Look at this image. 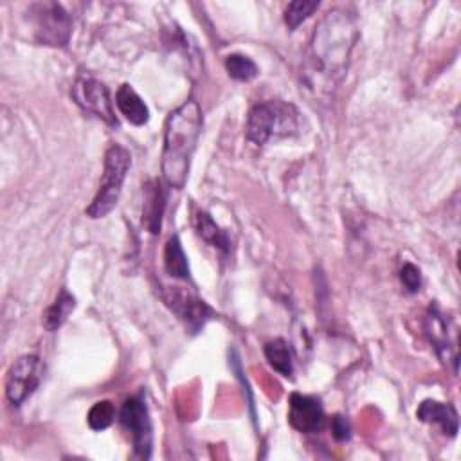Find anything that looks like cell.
Listing matches in <instances>:
<instances>
[{"label":"cell","instance_id":"1","mask_svg":"<svg viewBox=\"0 0 461 461\" xmlns=\"http://www.w3.org/2000/svg\"><path fill=\"white\" fill-rule=\"evenodd\" d=\"M357 40V18L342 7L326 11L317 22L301 63V90L304 88L313 103L331 101L348 74Z\"/></svg>","mask_w":461,"mask_h":461},{"label":"cell","instance_id":"2","mask_svg":"<svg viewBox=\"0 0 461 461\" xmlns=\"http://www.w3.org/2000/svg\"><path fill=\"white\" fill-rule=\"evenodd\" d=\"M202 124V108L194 99L182 103L166 119L160 169L164 182L173 189H182L187 182Z\"/></svg>","mask_w":461,"mask_h":461},{"label":"cell","instance_id":"3","mask_svg":"<svg viewBox=\"0 0 461 461\" xmlns=\"http://www.w3.org/2000/svg\"><path fill=\"white\" fill-rule=\"evenodd\" d=\"M299 130V112L292 103L268 99L256 103L245 121L247 140L261 146L270 137H290Z\"/></svg>","mask_w":461,"mask_h":461},{"label":"cell","instance_id":"4","mask_svg":"<svg viewBox=\"0 0 461 461\" xmlns=\"http://www.w3.org/2000/svg\"><path fill=\"white\" fill-rule=\"evenodd\" d=\"M131 166L130 151L121 144H112L104 153V167L101 175V182L92 203L85 209L88 218H103L106 216L119 202L124 178Z\"/></svg>","mask_w":461,"mask_h":461},{"label":"cell","instance_id":"5","mask_svg":"<svg viewBox=\"0 0 461 461\" xmlns=\"http://www.w3.org/2000/svg\"><path fill=\"white\" fill-rule=\"evenodd\" d=\"M34 40L40 45L67 47L72 34V16L58 2H38L27 11Z\"/></svg>","mask_w":461,"mask_h":461},{"label":"cell","instance_id":"6","mask_svg":"<svg viewBox=\"0 0 461 461\" xmlns=\"http://www.w3.org/2000/svg\"><path fill=\"white\" fill-rule=\"evenodd\" d=\"M119 421L131 438L133 456L149 459L153 448V423L142 393L124 400L119 411Z\"/></svg>","mask_w":461,"mask_h":461},{"label":"cell","instance_id":"7","mask_svg":"<svg viewBox=\"0 0 461 461\" xmlns=\"http://www.w3.org/2000/svg\"><path fill=\"white\" fill-rule=\"evenodd\" d=\"M425 333L429 337V342L432 344L436 355L439 360L447 366H450L452 373L457 375V328L452 319H448L438 304H430L425 313Z\"/></svg>","mask_w":461,"mask_h":461},{"label":"cell","instance_id":"8","mask_svg":"<svg viewBox=\"0 0 461 461\" xmlns=\"http://www.w3.org/2000/svg\"><path fill=\"white\" fill-rule=\"evenodd\" d=\"M43 373H45V366L38 355L27 353L18 357L7 371V378H5L7 400L14 407H20L38 389L43 378Z\"/></svg>","mask_w":461,"mask_h":461},{"label":"cell","instance_id":"9","mask_svg":"<svg viewBox=\"0 0 461 461\" xmlns=\"http://www.w3.org/2000/svg\"><path fill=\"white\" fill-rule=\"evenodd\" d=\"M160 299L193 333H198L214 315L205 301L182 286H162Z\"/></svg>","mask_w":461,"mask_h":461},{"label":"cell","instance_id":"10","mask_svg":"<svg viewBox=\"0 0 461 461\" xmlns=\"http://www.w3.org/2000/svg\"><path fill=\"white\" fill-rule=\"evenodd\" d=\"M72 99L79 108H83L88 113H94L95 117L103 119L104 122L117 126L119 121L113 113L110 92L104 83H101L95 77L90 76H79L72 86Z\"/></svg>","mask_w":461,"mask_h":461},{"label":"cell","instance_id":"11","mask_svg":"<svg viewBox=\"0 0 461 461\" xmlns=\"http://www.w3.org/2000/svg\"><path fill=\"white\" fill-rule=\"evenodd\" d=\"M324 411L321 400L310 394L292 393L288 398V423L304 434L317 432L322 427Z\"/></svg>","mask_w":461,"mask_h":461},{"label":"cell","instance_id":"12","mask_svg":"<svg viewBox=\"0 0 461 461\" xmlns=\"http://www.w3.org/2000/svg\"><path fill=\"white\" fill-rule=\"evenodd\" d=\"M164 209H166V189L160 180L153 178L144 184V202H142V227L151 234L160 232Z\"/></svg>","mask_w":461,"mask_h":461},{"label":"cell","instance_id":"13","mask_svg":"<svg viewBox=\"0 0 461 461\" xmlns=\"http://www.w3.org/2000/svg\"><path fill=\"white\" fill-rule=\"evenodd\" d=\"M416 418L423 423L439 425L443 434L454 438L459 430V418L457 411L452 403H443L438 400H423L416 409Z\"/></svg>","mask_w":461,"mask_h":461},{"label":"cell","instance_id":"14","mask_svg":"<svg viewBox=\"0 0 461 461\" xmlns=\"http://www.w3.org/2000/svg\"><path fill=\"white\" fill-rule=\"evenodd\" d=\"M115 104L128 122L133 126H142L149 121V110L142 97L133 90L131 85L122 83L115 94Z\"/></svg>","mask_w":461,"mask_h":461},{"label":"cell","instance_id":"15","mask_svg":"<svg viewBox=\"0 0 461 461\" xmlns=\"http://www.w3.org/2000/svg\"><path fill=\"white\" fill-rule=\"evenodd\" d=\"M74 308H76V297L67 288H59L54 303L43 313L45 330L49 331L59 330L68 319V315L74 312Z\"/></svg>","mask_w":461,"mask_h":461},{"label":"cell","instance_id":"16","mask_svg":"<svg viewBox=\"0 0 461 461\" xmlns=\"http://www.w3.org/2000/svg\"><path fill=\"white\" fill-rule=\"evenodd\" d=\"M265 358L270 364V367L274 371H277L281 376L290 378L294 373V357H292V349L290 344L285 339H274L268 340L263 348Z\"/></svg>","mask_w":461,"mask_h":461},{"label":"cell","instance_id":"17","mask_svg":"<svg viewBox=\"0 0 461 461\" xmlns=\"http://www.w3.org/2000/svg\"><path fill=\"white\" fill-rule=\"evenodd\" d=\"M164 270L167 276L176 279H189V263L182 249L180 238L175 234L166 241L164 247Z\"/></svg>","mask_w":461,"mask_h":461},{"label":"cell","instance_id":"18","mask_svg":"<svg viewBox=\"0 0 461 461\" xmlns=\"http://www.w3.org/2000/svg\"><path fill=\"white\" fill-rule=\"evenodd\" d=\"M196 230L205 243H209L211 247H214L221 252H229L230 241H229L227 232L221 227H218L216 221L207 212L196 214Z\"/></svg>","mask_w":461,"mask_h":461},{"label":"cell","instance_id":"19","mask_svg":"<svg viewBox=\"0 0 461 461\" xmlns=\"http://www.w3.org/2000/svg\"><path fill=\"white\" fill-rule=\"evenodd\" d=\"M225 70L236 81H250L259 74L258 65L245 54H229L225 58Z\"/></svg>","mask_w":461,"mask_h":461},{"label":"cell","instance_id":"20","mask_svg":"<svg viewBox=\"0 0 461 461\" xmlns=\"http://www.w3.org/2000/svg\"><path fill=\"white\" fill-rule=\"evenodd\" d=\"M317 9H319V2L317 0H295V2H290L286 5V9H285V23H286V27L290 31L297 29Z\"/></svg>","mask_w":461,"mask_h":461},{"label":"cell","instance_id":"21","mask_svg":"<svg viewBox=\"0 0 461 461\" xmlns=\"http://www.w3.org/2000/svg\"><path fill=\"white\" fill-rule=\"evenodd\" d=\"M113 420H115V407L110 400L95 402L86 414V421L92 430H104L113 423Z\"/></svg>","mask_w":461,"mask_h":461},{"label":"cell","instance_id":"22","mask_svg":"<svg viewBox=\"0 0 461 461\" xmlns=\"http://www.w3.org/2000/svg\"><path fill=\"white\" fill-rule=\"evenodd\" d=\"M400 281L409 294H416L421 288V272L412 263H403L400 268Z\"/></svg>","mask_w":461,"mask_h":461},{"label":"cell","instance_id":"23","mask_svg":"<svg viewBox=\"0 0 461 461\" xmlns=\"http://www.w3.org/2000/svg\"><path fill=\"white\" fill-rule=\"evenodd\" d=\"M330 429H331V436L337 439V441H346V439H349V432H351V429H349V421L344 418V416H340V414H335L333 418H331V421H330Z\"/></svg>","mask_w":461,"mask_h":461}]
</instances>
